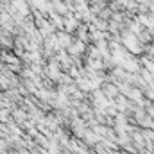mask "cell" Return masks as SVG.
I'll return each mask as SVG.
<instances>
[{"instance_id":"obj_1","label":"cell","mask_w":154,"mask_h":154,"mask_svg":"<svg viewBox=\"0 0 154 154\" xmlns=\"http://www.w3.org/2000/svg\"><path fill=\"white\" fill-rule=\"evenodd\" d=\"M57 39H59V43H61V45H65V47H66V45L70 43V38H68L66 34H63V32H61V34L57 36Z\"/></svg>"}]
</instances>
